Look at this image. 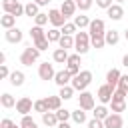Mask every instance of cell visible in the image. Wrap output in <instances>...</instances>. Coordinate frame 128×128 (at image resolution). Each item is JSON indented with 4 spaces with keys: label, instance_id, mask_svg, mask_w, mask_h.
<instances>
[{
    "label": "cell",
    "instance_id": "1",
    "mask_svg": "<svg viewBox=\"0 0 128 128\" xmlns=\"http://www.w3.org/2000/svg\"><path fill=\"white\" fill-rule=\"evenodd\" d=\"M92 48V42H90V32H76L74 34V50L78 54H86L88 50Z\"/></svg>",
    "mask_w": 128,
    "mask_h": 128
},
{
    "label": "cell",
    "instance_id": "2",
    "mask_svg": "<svg viewBox=\"0 0 128 128\" xmlns=\"http://www.w3.org/2000/svg\"><path fill=\"white\" fill-rule=\"evenodd\" d=\"M90 82H92V72L90 70H80V74H76V76H72V86H74V90L76 92H84L88 86H90Z\"/></svg>",
    "mask_w": 128,
    "mask_h": 128
},
{
    "label": "cell",
    "instance_id": "3",
    "mask_svg": "<svg viewBox=\"0 0 128 128\" xmlns=\"http://www.w3.org/2000/svg\"><path fill=\"white\" fill-rule=\"evenodd\" d=\"M38 58H40V50L32 44V46H26L24 50H22V54H20V62L24 64V66H32L34 62H38Z\"/></svg>",
    "mask_w": 128,
    "mask_h": 128
},
{
    "label": "cell",
    "instance_id": "4",
    "mask_svg": "<svg viewBox=\"0 0 128 128\" xmlns=\"http://www.w3.org/2000/svg\"><path fill=\"white\" fill-rule=\"evenodd\" d=\"M2 10L12 14V16H16V18L24 16V4L18 2V0H2Z\"/></svg>",
    "mask_w": 128,
    "mask_h": 128
},
{
    "label": "cell",
    "instance_id": "5",
    "mask_svg": "<svg viewBox=\"0 0 128 128\" xmlns=\"http://www.w3.org/2000/svg\"><path fill=\"white\" fill-rule=\"evenodd\" d=\"M78 106H80L82 110H86V112H92V110L96 108V102H94V94H90L88 90L80 92V96H78Z\"/></svg>",
    "mask_w": 128,
    "mask_h": 128
},
{
    "label": "cell",
    "instance_id": "6",
    "mask_svg": "<svg viewBox=\"0 0 128 128\" xmlns=\"http://www.w3.org/2000/svg\"><path fill=\"white\" fill-rule=\"evenodd\" d=\"M88 32H90V38H94V36H104V34H106V24H104V20H102V18H94V20L90 22V26H88Z\"/></svg>",
    "mask_w": 128,
    "mask_h": 128
},
{
    "label": "cell",
    "instance_id": "7",
    "mask_svg": "<svg viewBox=\"0 0 128 128\" xmlns=\"http://www.w3.org/2000/svg\"><path fill=\"white\" fill-rule=\"evenodd\" d=\"M114 90H116V88H112L110 84H102V86L98 88V92H96L100 104H110V102H112V94H114Z\"/></svg>",
    "mask_w": 128,
    "mask_h": 128
},
{
    "label": "cell",
    "instance_id": "8",
    "mask_svg": "<svg viewBox=\"0 0 128 128\" xmlns=\"http://www.w3.org/2000/svg\"><path fill=\"white\" fill-rule=\"evenodd\" d=\"M32 110H34V102H32V98H28V96L18 98V102H16V112H18V114L26 116V114H30Z\"/></svg>",
    "mask_w": 128,
    "mask_h": 128
},
{
    "label": "cell",
    "instance_id": "9",
    "mask_svg": "<svg viewBox=\"0 0 128 128\" xmlns=\"http://www.w3.org/2000/svg\"><path fill=\"white\" fill-rule=\"evenodd\" d=\"M80 56L82 54H70L68 56V62H66V70L72 74V76H76V74H80V64H82V60H80Z\"/></svg>",
    "mask_w": 128,
    "mask_h": 128
},
{
    "label": "cell",
    "instance_id": "10",
    "mask_svg": "<svg viewBox=\"0 0 128 128\" xmlns=\"http://www.w3.org/2000/svg\"><path fill=\"white\" fill-rule=\"evenodd\" d=\"M54 76H56V70H54V66L52 64H48V62H42L40 66H38V78L40 80H54Z\"/></svg>",
    "mask_w": 128,
    "mask_h": 128
},
{
    "label": "cell",
    "instance_id": "11",
    "mask_svg": "<svg viewBox=\"0 0 128 128\" xmlns=\"http://www.w3.org/2000/svg\"><path fill=\"white\" fill-rule=\"evenodd\" d=\"M48 16H50V24H52L54 28H62V26L66 24V16L60 12V8H52V10H48Z\"/></svg>",
    "mask_w": 128,
    "mask_h": 128
},
{
    "label": "cell",
    "instance_id": "12",
    "mask_svg": "<svg viewBox=\"0 0 128 128\" xmlns=\"http://www.w3.org/2000/svg\"><path fill=\"white\" fill-rule=\"evenodd\" d=\"M4 38H6V42H10V44H18V42H22L24 32H22L18 26H14V28H8V30L4 32Z\"/></svg>",
    "mask_w": 128,
    "mask_h": 128
},
{
    "label": "cell",
    "instance_id": "13",
    "mask_svg": "<svg viewBox=\"0 0 128 128\" xmlns=\"http://www.w3.org/2000/svg\"><path fill=\"white\" fill-rule=\"evenodd\" d=\"M104 126H106V128H124V118H122V114L110 112L108 118L104 120Z\"/></svg>",
    "mask_w": 128,
    "mask_h": 128
},
{
    "label": "cell",
    "instance_id": "14",
    "mask_svg": "<svg viewBox=\"0 0 128 128\" xmlns=\"http://www.w3.org/2000/svg\"><path fill=\"white\" fill-rule=\"evenodd\" d=\"M106 14H108V18L110 20H122V16H124V8H122V4H112L108 10H106Z\"/></svg>",
    "mask_w": 128,
    "mask_h": 128
},
{
    "label": "cell",
    "instance_id": "15",
    "mask_svg": "<svg viewBox=\"0 0 128 128\" xmlns=\"http://www.w3.org/2000/svg\"><path fill=\"white\" fill-rule=\"evenodd\" d=\"M58 116H56V112H52V110H48V112H44L42 114V124L44 126H48V128H56L58 126Z\"/></svg>",
    "mask_w": 128,
    "mask_h": 128
},
{
    "label": "cell",
    "instance_id": "16",
    "mask_svg": "<svg viewBox=\"0 0 128 128\" xmlns=\"http://www.w3.org/2000/svg\"><path fill=\"white\" fill-rule=\"evenodd\" d=\"M76 2L74 0H62V4H60V12L66 16V18H70V16H74V12H76Z\"/></svg>",
    "mask_w": 128,
    "mask_h": 128
},
{
    "label": "cell",
    "instance_id": "17",
    "mask_svg": "<svg viewBox=\"0 0 128 128\" xmlns=\"http://www.w3.org/2000/svg\"><path fill=\"white\" fill-rule=\"evenodd\" d=\"M54 82L58 84V86H66V84H70L72 82V74L64 68V70H60V72H56V76H54Z\"/></svg>",
    "mask_w": 128,
    "mask_h": 128
},
{
    "label": "cell",
    "instance_id": "18",
    "mask_svg": "<svg viewBox=\"0 0 128 128\" xmlns=\"http://www.w3.org/2000/svg\"><path fill=\"white\" fill-rule=\"evenodd\" d=\"M120 76H122V74H120V70H118V68H110V70H108V74H106V84H110L112 88H116V86H118V82H120Z\"/></svg>",
    "mask_w": 128,
    "mask_h": 128
},
{
    "label": "cell",
    "instance_id": "19",
    "mask_svg": "<svg viewBox=\"0 0 128 128\" xmlns=\"http://www.w3.org/2000/svg\"><path fill=\"white\" fill-rule=\"evenodd\" d=\"M68 50H64V48H56L54 52H52V60L56 62V64H66L68 62Z\"/></svg>",
    "mask_w": 128,
    "mask_h": 128
},
{
    "label": "cell",
    "instance_id": "20",
    "mask_svg": "<svg viewBox=\"0 0 128 128\" xmlns=\"http://www.w3.org/2000/svg\"><path fill=\"white\" fill-rule=\"evenodd\" d=\"M40 14V6L32 0V2H28V4H24V16H30V18H36Z\"/></svg>",
    "mask_w": 128,
    "mask_h": 128
},
{
    "label": "cell",
    "instance_id": "21",
    "mask_svg": "<svg viewBox=\"0 0 128 128\" xmlns=\"http://www.w3.org/2000/svg\"><path fill=\"white\" fill-rule=\"evenodd\" d=\"M0 26H2L4 30H8V28H14V26H16V16H12V14L4 12V16H0Z\"/></svg>",
    "mask_w": 128,
    "mask_h": 128
},
{
    "label": "cell",
    "instance_id": "22",
    "mask_svg": "<svg viewBox=\"0 0 128 128\" xmlns=\"http://www.w3.org/2000/svg\"><path fill=\"white\" fill-rule=\"evenodd\" d=\"M104 40H106V44H110V46H114V44H118L120 42V32L118 30H106V34H104Z\"/></svg>",
    "mask_w": 128,
    "mask_h": 128
},
{
    "label": "cell",
    "instance_id": "23",
    "mask_svg": "<svg viewBox=\"0 0 128 128\" xmlns=\"http://www.w3.org/2000/svg\"><path fill=\"white\" fill-rule=\"evenodd\" d=\"M8 80H10V84H12V86H22V84H24V80H26V76H24V72H22V70H14V72L10 74V78H8Z\"/></svg>",
    "mask_w": 128,
    "mask_h": 128
},
{
    "label": "cell",
    "instance_id": "24",
    "mask_svg": "<svg viewBox=\"0 0 128 128\" xmlns=\"http://www.w3.org/2000/svg\"><path fill=\"white\" fill-rule=\"evenodd\" d=\"M74 86L72 84H66V86H60V92H58V96L62 98V100H70V98H74Z\"/></svg>",
    "mask_w": 128,
    "mask_h": 128
},
{
    "label": "cell",
    "instance_id": "25",
    "mask_svg": "<svg viewBox=\"0 0 128 128\" xmlns=\"http://www.w3.org/2000/svg\"><path fill=\"white\" fill-rule=\"evenodd\" d=\"M16 102H18V100H16L12 94H8V92H4V94L0 96V104H2V108H14Z\"/></svg>",
    "mask_w": 128,
    "mask_h": 128
},
{
    "label": "cell",
    "instance_id": "26",
    "mask_svg": "<svg viewBox=\"0 0 128 128\" xmlns=\"http://www.w3.org/2000/svg\"><path fill=\"white\" fill-rule=\"evenodd\" d=\"M110 112H112V110H108V108H106V104H100V106H96V108L92 110L94 118H98V120H106Z\"/></svg>",
    "mask_w": 128,
    "mask_h": 128
},
{
    "label": "cell",
    "instance_id": "27",
    "mask_svg": "<svg viewBox=\"0 0 128 128\" xmlns=\"http://www.w3.org/2000/svg\"><path fill=\"white\" fill-rule=\"evenodd\" d=\"M72 120H74L76 124H88V120H86V110H82L80 106H78L76 110H72Z\"/></svg>",
    "mask_w": 128,
    "mask_h": 128
},
{
    "label": "cell",
    "instance_id": "28",
    "mask_svg": "<svg viewBox=\"0 0 128 128\" xmlns=\"http://www.w3.org/2000/svg\"><path fill=\"white\" fill-rule=\"evenodd\" d=\"M58 46H60V48H64V50L74 48V36H70V34H62V38L58 40Z\"/></svg>",
    "mask_w": 128,
    "mask_h": 128
},
{
    "label": "cell",
    "instance_id": "29",
    "mask_svg": "<svg viewBox=\"0 0 128 128\" xmlns=\"http://www.w3.org/2000/svg\"><path fill=\"white\" fill-rule=\"evenodd\" d=\"M46 100H48V108H50L52 112H56V110L62 108V98H60V96H48Z\"/></svg>",
    "mask_w": 128,
    "mask_h": 128
},
{
    "label": "cell",
    "instance_id": "30",
    "mask_svg": "<svg viewBox=\"0 0 128 128\" xmlns=\"http://www.w3.org/2000/svg\"><path fill=\"white\" fill-rule=\"evenodd\" d=\"M30 38H32V42H34V40H40V38H46V32L42 30V26H36V24H34V26L30 28Z\"/></svg>",
    "mask_w": 128,
    "mask_h": 128
},
{
    "label": "cell",
    "instance_id": "31",
    "mask_svg": "<svg viewBox=\"0 0 128 128\" xmlns=\"http://www.w3.org/2000/svg\"><path fill=\"white\" fill-rule=\"evenodd\" d=\"M48 110H50V108H48V100H46V98H40V100L34 102V112L44 114V112H48Z\"/></svg>",
    "mask_w": 128,
    "mask_h": 128
},
{
    "label": "cell",
    "instance_id": "32",
    "mask_svg": "<svg viewBox=\"0 0 128 128\" xmlns=\"http://www.w3.org/2000/svg\"><path fill=\"white\" fill-rule=\"evenodd\" d=\"M90 22H92V20H90L88 16H84V14H80V16H74V24H76L80 30H82V28H88V26H90Z\"/></svg>",
    "mask_w": 128,
    "mask_h": 128
},
{
    "label": "cell",
    "instance_id": "33",
    "mask_svg": "<svg viewBox=\"0 0 128 128\" xmlns=\"http://www.w3.org/2000/svg\"><path fill=\"white\" fill-rule=\"evenodd\" d=\"M46 38H48L50 42H58V40L62 38V30H60V28H54V26H52V28H50V30L46 32Z\"/></svg>",
    "mask_w": 128,
    "mask_h": 128
},
{
    "label": "cell",
    "instance_id": "34",
    "mask_svg": "<svg viewBox=\"0 0 128 128\" xmlns=\"http://www.w3.org/2000/svg\"><path fill=\"white\" fill-rule=\"evenodd\" d=\"M110 110L112 112H118V114L124 112L126 110V100H112L110 102Z\"/></svg>",
    "mask_w": 128,
    "mask_h": 128
},
{
    "label": "cell",
    "instance_id": "35",
    "mask_svg": "<svg viewBox=\"0 0 128 128\" xmlns=\"http://www.w3.org/2000/svg\"><path fill=\"white\" fill-rule=\"evenodd\" d=\"M20 128H38V124H36V120H32L30 114H26V116H22V120H20Z\"/></svg>",
    "mask_w": 128,
    "mask_h": 128
},
{
    "label": "cell",
    "instance_id": "36",
    "mask_svg": "<svg viewBox=\"0 0 128 128\" xmlns=\"http://www.w3.org/2000/svg\"><path fill=\"white\" fill-rule=\"evenodd\" d=\"M48 22H50L48 12H40V14L34 18V24H36V26H44V24H48Z\"/></svg>",
    "mask_w": 128,
    "mask_h": 128
},
{
    "label": "cell",
    "instance_id": "37",
    "mask_svg": "<svg viewBox=\"0 0 128 128\" xmlns=\"http://www.w3.org/2000/svg\"><path fill=\"white\" fill-rule=\"evenodd\" d=\"M56 116H58L60 122H68V120L72 118V112L66 110V108H60V110H56Z\"/></svg>",
    "mask_w": 128,
    "mask_h": 128
},
{
    "label": "cell",
    "instance_id": "38",
    "mask_svg": "<svg viewBox=\"0 0 128 128\" xmlns=\"http://www.w3.org/2000/svg\"><path fill=\"white\" fill-rule=\"evenodd\" d=\"M76 30H78V26H76L74 22H66V24L62 26V34H70V36H74Z\"/></svg>",
    "mask_w": 128,
    "mask_h": 128
},
{
    "label": "cell",
    "instance_id": "39",
    "mask_svg": "<svg viewBox=\"0 0 128 128\" xmlns=\"http://www.w3.org/2000/svg\"><path fill=\"white\" fill-rule=\"evenodd\" d=\"M90 42H92V48H96V50H100V48H104V46H106L104 36H94V38H90Z\"/></svg>",
    "mask_w": 128,
    "mask_h": 128
},
{
    "label": "cell",
    "instance_id": "40",
    "mask_svg": "<svg viewBox=\"0 0 128 128\" xmlns=\"http://www.w3.org/2000/svg\"><path fill=\"white\" fill-rule=\"evenodd\" d=\"M34 46H36L40 52H44V50H48V46H50V40H48V38H40V40H34Z\"/></svg>",
    "mask_w": 128,
    "mask_h": 128
},
{
    "label": "cell",
    "instance_id": "41",
    "mask_svg": "<svg viewBox=\"0 0 128 128\" xmlns=\"http://www.w3.org/2000/svg\"><path fill=\"white\" fill-rule=\"evenodd\" d=\"M92 4H94V0H78V2H76V6H78L82 12H88V10L92 8Z\"/></svg>",
    "mask_w": 128,
    "mask_h": 128
},
{
    "label": "cell",
    "instance_id": "42",
    "mask_svg": "<svg viewBox=\"0 0 128 128\" xmlns=\"http://www.w3.org/2000/svg\"><path fill=\"white\" fill-rule=\"evenodd\" d=\"M116 88L128 94V74H122V76H120V82H118V86H116Z\"/></svg>",
    "mask_w": 128,
    "mask_h": 128
},
{
    "label": "cell",
    "instance_id": "43",
    "mask_svg": "<svg viewBox=\"0 0 128 128\" xmlns=\"http://www.w3.org/2000/svg\"><path fill=\"white\" fill-rule=\"evenodd\" d=\"M0 128H20V124H16V122H14V120H10V118H2Z\"/></svg>",
    "mask_w": 128,
    "mask_h": 128
},
{
    "label": "cell",
    "instance_id": "44",
    "mask_svg": "<svg viewBox=\"0 0 128 128\" xmlns=\"http://www.w3.org/2000/svg\"><path fill=\"white\" fill-rule=\"evenodd\" d=\"M88 128H106V126H104V120L92 118V120H88Z\"/></svg>",
    "mask_w": 128,
    "mask_h": 128
},
{
    "label": "cell",
    "instance_id": "45",
    "mask_svg": "<svg viewBox=\"0 0 128 128\" xmlns=\"http://www.w3.org/2000/svg\"><path fill=\"white\" fill-rule=\"evenodd\" d=\"M10 74H12V72L8 70V66H6V64H0V78L6 80V78H10Z\"/></svg>",
    "mask_w": 128,
    "mask_h": 128
},
{
    "label": "cell",
    "instance_id": "46",
    "mask_svg": "<svg viewBox=\"0 0 128 128\" xmlns=\"http://www.w3.org/2000/svg\"><path fill=\"white\" fill-rule=\"evenodd\" d=\"M112 4H114L112 0H96V6H98V8H104V10H108Z\"/></svg>",
    "mask_w": 128,
    "mask_h": 128
},
{
    "label": "cell",
    "instance_id": "47",
    "mask_svg": "<svg viewBox=\"0 0 128 128\" xmlns=\"http://www.w3.org/2000/svg\"><path fill=\"white\" fill-rule=\"evenodd\" d=\"M56 128H72V126H70L68 122H58V126H56Z\"/></svg>",
    "mask_w": 128,
    "mask_h": 128
},
{
    "label": "cell",
    "instance_id": "48",
    "mask_svg": "<svg viewBox=\"0 0 128 128\" xmlns=\"http://www.w3.org/2000/svg\"><path fill=\"white\" fill-rule=\"evenodd\" d=\"M122 66L128 68V54H124V58H122Z\"/></svg>",
    "mask_w": 128,
    "mask_h": 128
},
{
    "label": "cell",
    "instance_id": "49",
    "mask_svg": "<svg viewBox=\"0 0 128 128\" xmlns=\"http://www.w3.org/2000/svg\"><path fill=\"white\" fill-rule=\"evenodd\" d=\"M34 2H36V4H38V6H46V4H48V2H50V0H34Z\"/></svg>",
    "mask_w": 128,
    "mask_h": 128
},
{
    "label": "cell",
    "instance_id": "50",
    "mask_svg": "<svg viewBox=\"0 0 128 128\" xmlns=\"http://www.w3.org/2000/svg\"><path fill=\"white\" fill-rule=\"evenodd\" d=\"M4 62H6V54H4V52H0V64H4Z\"/></svg>",
    "mask_w": 128,
    "mask_h": 128
},
{
    "label": "cell",
    "instance_id": "51",
    "mask_svg": "<svg viewBox=\"0 0 128 128\" xmlns=\"http://www.w3.org/2000/svg\"><path fill=\"white\" fill-rule=\"evenodd\" d=\"M124 40H126V42H128V28H126V30H124Z\"/></svg>",
    "mask_w": 128,
    "mask_h": 128
},
{
    "label": "cell",
    "instance_id": "52",
    "mask_svg": "<svg viewBox=\"0 0 128 128\" xmlns=\"http://www.w3.org/2000/svg\"><path fill=\"white\" fill-rule=\"evenodd\" d=\"M114 2H116V4H122V2H124V0H114Z\"/></svg>",
    "mask_w": 128,
    "mask_h": 128
},
{
    "label": "cell",
    "instance_id": "53",
    "mask_svg": "<svg viewBox=\"0 0 128 128\" xmlns=\"http://www.w3.org/2000/svg\"><path fill=\"white\" fill-rule=\"evenodd\" d=\"M74 2H78V0H74Z\"/></svg>",
    "mask_w": 128,
    "mask_h": 128
}]
</instances>
